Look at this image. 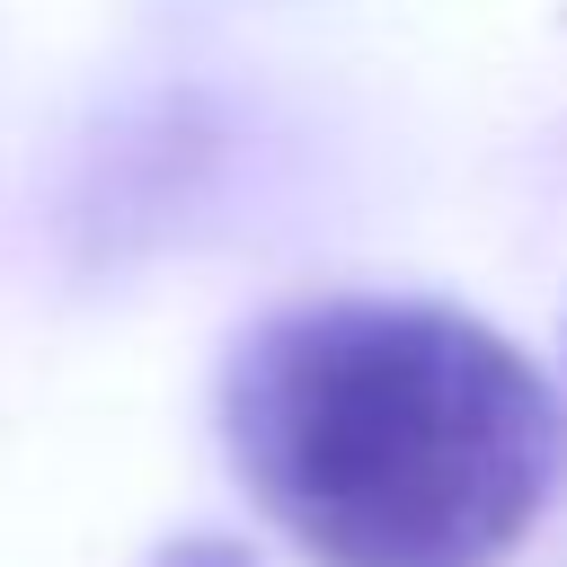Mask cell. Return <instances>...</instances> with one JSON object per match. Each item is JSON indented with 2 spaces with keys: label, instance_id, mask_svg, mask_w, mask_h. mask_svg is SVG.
Wrapping results in <instances>:
<instances>
[{
  "label": "cell",
  "instance_id": "obj_2",
  "mask_svg": "<svg viewBox=\"0 0 567 567\" xmlns=\"http://www.w3.org/2000/svg\"><path fill=\"white\" fill-rule=\"evenodd\" d=\"M159 567H248V549L239 540H177Z\"/></svg>",
  "mask_w": 567,
  "mask_h": 567
},
{
  "label": "cell",
  "instance_id": "obj_1",
  "mask_svg": "<svg viewBox=\"0 0 567 567\" xmlns=\"http://www.w3.org/2000/svg\"><path fill=\"white\" fill-rule=\"evenodd\" d=\"M221 443L319 567H496L567 478V408L443 301H301L239 337Z\"/></svg>",
  "mask_w": 567,
  "mask_h": 567
}]
</instances>
